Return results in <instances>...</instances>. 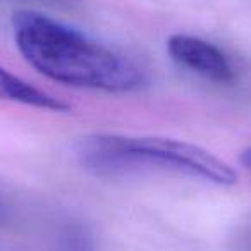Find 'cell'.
Here are the masks:
<instances>
[{
    "label": "cell",
    "instance_id": "cell-5",
    "mask_svg": "<svg viewBox=\"0 0 251 251\" xmlns=\"http://www.w3.org/2000/svg\"><path fill=\"white\" fill-rule=\"evenodd\" d=\"M53 251H95L93 237L86 227L71 224L59 232Z\"/></svg>",
    "mask_w": 251,
    "mask_h": 251
},
{
    "label": "cell",
    "instance_id": "cell-8",
    "mask_svg": "<svg viewBox=\"0 0 251 251\" xmlns=\"http://www.w3.org/2000/svg\"><path fill=\"white\" fill-rule=\"evenodd\" d=\"M250 251H251V243H250Z\"/></svg>",
    "mask_w": 251,
    "mask_h": 251
},
{
    "label": "cell",
    "instance_id": "cell-7",
    "mask_svg": "<svg viewBox=\"0 0 251 251\" xmlns=\"http://www.w3.org/2000/svg\"><path fill=\"white\" fill-rule=\"evenodd\" d=\"M26 2H40V4H71L73 0H26Z\"/></svg>",
    "mask_w": 251,
    "mask_h": 251
},
{
    "label": "cell",
    "instance_id": "cell-2",
    "mask_svg": "<svg viewBox=\"0 0 251 251\" xmlns=\"http://www.w3.org/2000/svg\"><path fill=\"white\" fill-rule=\"evenodd\" d=\"M74 151L81 167L97 177L160 171L217 186L237 182V172L226 160L198 145L172 138L88 134L77 141Z\"/></svg>",
    "mask_w": 251,
    "mask_h": 251
},
{
    "label": "cell",
    "instance_id": "cell-3",
    "mask_svg": "<svg viewBox=\"0 0 251 251\" xmlns=\"http://www.w3.org/2000/svg\"><path fill=\"white\" fill-rule=\"evenodd\" d=\"M167 52L177 66L219 84L232 83L236 74L227 55L215 45L191 35H172Z\"/></svg>",
    "mask_w": 251,
    "mask_h": 251
},
{
    "label": "cell",
    "instance_id": "cell-4",
    "mask_svg": "<svg viewBox=\"0 0 251 251\" xmlns=\"http://www.w3.org/2000/svg\"><path fill=\"white\" fill-rule=\"evenodd\" d=\"M0 100L14 101V103L52 112H67L71 108L69 103L47 93V91L40 90V88H35L28 81L9 73L2 66H0Z\"/></svg>",
    "mask_w": 251,
    "mask_h": 251
},
{
    "label": "cell",
    "instance_id": "cell-1",
    "mask_svg": "<svg viewBox=\"0 0 251 251\" xmlns=\"http://www.w3.org/2000/svg\"><path fill=\"white\" fill-rule=\"evenodd\" d=\"M12 31L26 62L52 81L107 93L147 86V74L136 62L42 12L18 11Z\"/></svg>",
    "mask_w": 251,
    "mask_h": 251
},
{
    "label": "cell",
    "instance_id": "cell-6",
    "mask_svg": "<svg viewBox=\"0 0 251 251\" xmlns=\"http://www.w3.org/2000/svg\"><path fill=\"white\" fill-rule=\"evenodd\" d=\"M241 164L251 172V147L244 148V150L241 151Z\"/></svg>",
    "mask_w": 251,
    "mask_h": 251
}]
</instances>
